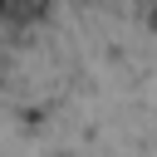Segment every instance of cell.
<instances>
[{
  "mask_svg": "<svg viewBox=\"0 0 157 157\" xmlns=\"http://www.w3.org/2000/svg\"><path fill=\"white\" fill-rule=\"evenodd\" d=\"M5 5H10V0H0V20H5Z\"/></svg>",
  "mask_w": 157,
  "mask_h": 157,
  "instance_id": "6da1fadb",
  "label": "cell"
},
{
  "mask_svg": "<svg viewBox=\"0 0 157 157\" xmlns=\"http://www.w3.org/2000/svg\"><path fill=\"white\" fill-rule=\"evenodd\" d=\"M152 29H157V10H152Z\"/></svg>",
  "mask_w": 157,
  "mask_h": 157,
  "instance_id": "7a4b0ae2",
  "label": "cell"
}]
</instances>
